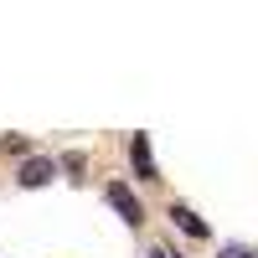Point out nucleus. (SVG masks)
<instances>
[{
  "label": "nucleus",
  "mask_w": 258,
  "mask_h": 258,
  "mask_svg": "<svg viewBox=\"0 0 258 258\" xmlns=\"http://www.w3.org/2000/svg\"><path fill=\"white\" fill-rule=\"evenodd\" d=\"M52 176H57V160H52V155H31L26 165H21V176H16V181L26 186V191H36V186H47Z\"/></svg>",
  "instance_id": "1"
},
{
  "label": "nucleus",
  "mask_w": 258,
  "mask_h": 258,
  "mask_svg": "<svg viewBox=\"0 0 258 258\" xmlns=\"http://www.w3.org/2000/svg\"><path fill=\"white\" fill-rule=\"evenodd\" d=\"M129 160H135V176H140V181H160V176H155V160H150V135H135V140H129Z\"/></svg>",
  "instance_id": "2"
},
{
  "label": "nucleus",
  "mask_w": 258,
  "mask_h": 258,
  "mask_svg": "<svg viewBox=\"0 0 258 258\" xmlns=\"http://www.w3.org/2000/svg\"><path fill=\"white\" fill-rule=\"evenodd\" d=\"M109 202L124 212V222H135V227L145 222V207L135 202V191H129V186H119V181H114V186H109Z\"/></svg>",
  "instance_id": "3"
},
{
  "label": "nucleus",
  "mask_w": 258,
  "mask_h": 258,
  "mask_svg": "<svg viewBox=\"0 0 258 258\" xmlns=\"http://www.w3.org/2000/svg\"><path fill=\"white\" fill-rule=\"evenodd\" d=\"M170 222H176L181 232H191V238H207V222H202L191 207H181V202H170Z\"/></svg>",
  "instance_id": "4"
},
{
  "label": "nucleus",
  "mask_w": 258,
  "mask_h": 258,
  "mask_svg": "<svg viewBox=\"0 0 258 258\" xmlns=\"http://www.w3.org/2000/svg\"><path fill=\"white\" fill-rule=\"evenodd\" d=\"M217 258H248V248H222Z\"/></svg>",
  "instance_id": "5"
},
{
  "label": "nucleus",
  "mask_w": 258,
  "mask_h": 258,
  "mask_svg": "<svg viewBox=\"0 0 258 258\" xmlns=\"http://www.w3.org/2000/svg\"><path fill=\"white\" fill-rule=\"evenodd\" d=\"M150 258H170V253H165V248H155V253H150Z\"/></svg>",
  "instance_id": "6"
}]
</instances>
